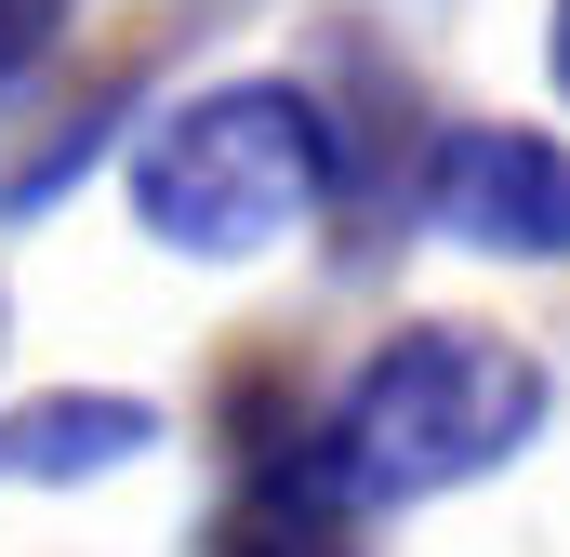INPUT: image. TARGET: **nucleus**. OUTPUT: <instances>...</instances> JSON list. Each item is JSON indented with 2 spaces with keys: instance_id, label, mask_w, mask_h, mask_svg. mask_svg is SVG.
<instances>
[{
  "instance_id": "f257e3e1",
  "label": "nucleus",
  "mask_w": 570,
  "mask_h": 557,
  "mask_svg": "<svg viewBox=\"0 0 570 557\" xmlns=\"http://www.w3.org/2000/svg\"><path fill=\"white\" fill-rule=\"evenodd\" d=\"M544 412H558V385H544V359H531L518 332H491V319H412V332H385V345L318 399L305 451H318L372 518H399V505H438V491L518 465V451L544 438Z\"/></svg>"
},
{
  "instance_id": "f03ea898",
  "label": "nucleus",
  "mask_w": 570,
  "mask_h": 557,
  "mask_svg": "<svg viewBox=\"0 0 570 557\" xmlns=\"http://www.w3.org/2000/svg\"><path fill=\"white\" fill-rule=\"evenodd\" d=\"M345 199V120L305 80H199L134 146V213L186 266H253Z\"/></svg>"
},
{
  "instance_id": "7ed1b4c3",
  "label": "nucleus",
  "mask_w": 570,
  "mask_h": 557,
  "mask_svg": "<svg viewBox=\"0 0 570 557\" xmlns=\"http://www.w3.org/2000/svg\"><path fill=\"white\" fill-rule=\"evenodd\" d=\"M412 213L451 253L491 266H570V146L531 120H438L412 159Z\"/></svg>"
},
{
  "instance_id": "20e7f679",
  "label": "nucleus",
  "mask_w": 570,
  "mask_h": 557,
  "mask_svg": "<svg viewBox=\"0 0 570 557\" xmlns=\"http://www.w3.org/2000/svg\"><path fill=\"white\" fill-rule=\"evenodd\" d=\"M199 557H372V505L305 451L292 424L266 465H239V491L199 518Z\"/></svg>"
},
{
  "instance_id": "39448f33",
  "label": "nucleus",
  "mask_w": 570,
  "mask_h": 557,
  "mask_svg": "<svg viewBox=\"0 0 570 557\" xmlns=\"http://www.w3.org/2000/svg\"><path fill=\"white\" fill-rule=\"evenodd\" d=\"M134 451H159V412L120 399V385H53V399H27V412L0 424V478H40V491L107 478V465H134Z\"/></svg>"
},
{
  "instance_id": "423d86ee",
  "label": "nucleus",
  "mask_w": 570,
  "mask_h": 557,
  "mask_svg": "<svg viewBox=\"0 0 570 557\" xmlns=\"http://www.w3.org/2000/svg\"><path fill=\"white\" fill-rule=\"evenodd\" d=\"M53 53H67V0H0V80H27Z\"/></svg>"
},
{
  "instance_id": "0eeeda50",
  "label": "nucleus",
  "mask_w": 570,
  "mask_h": 557,
  "mask_svg": "<svg viewBox=\"0 0 570 557\" xmlns=\"http://www.w3.org/2000/svg\"><path fill=\"white\" fill-rule=\"evenodd\" d=\"M544 80H558V107H570V0L544 13Z\"/></svg>"
},
{
  "instance_id": "6e6552de",
  "label": "nucleus",
  "mask_w": 570,
  "mask_h": 557,
  "mask_svg": "<svg viewBox=\"0 0 570 557\" xmlns=\"http://www.w3.org/2000/svg\"><path fill=\"white\" fill-rule=\"evenodd\" d=\"M0 332H13V319H0Z\"/></svg>"
}]
</instances>
